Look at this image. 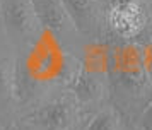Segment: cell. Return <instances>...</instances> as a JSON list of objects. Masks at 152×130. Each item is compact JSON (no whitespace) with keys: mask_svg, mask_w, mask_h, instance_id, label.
Here are the masks:
<instances>
[{"mask_svg":"<svg viewBox=\"0 0 152 130\" xmlns=\"http://www.w3.org/2000/svg\"><path fill=\"white\" fill-rule=\"evenodd\" d=\"M39 24L51 31H63L74 26L60 0H31Z\"/></svg>","mask_w":152,"mask_h":130,"instance_id":"obj_5","label":"cell"},{"mask_svg":"<svg viewBox=\"0 0 152 130\" xmlns=\"http://www.w3.org/2000/svg\"><path fill=\"white\" fill-rule=\"evenodd\" d=\"M151 2H152V0H151Z\"/></svg>","mask_w":152,"mask_h":130,"instance_id":"obj_13","label":"cell"},{"mask_svg":"<svg viewBox=\"0 0 152 130\" xmlns=\"http://www.w3.org/2000/svg\"><path fill=\"white\" fill-rule=\"evenodd\" d=\"M110 21L121 36H135L145 24V14L137 2H121L113 7Z\"/></svg>","mask_w":152,"mask_h":130,"instance_id":"obj_4","label":"cell"},{"mask_svg":"<svg viewBox=\"0 0 152 130\" xmlns=\"http://www.w3.org/2000/svg\"><path fill=\"white\" fill-rule=\"evenodd\" d=\"M0 14H4L5 27L12 36L33 38L39 21L31 0H0Z\"/></svg>","mask_w":152,"mask_h":130,"instance_id":"obj_2","label":"cell"},{"mask_svg":"<svg viewBox=\"0 0 152 130\" xmlns=\"http://www.w3.org/2000/svg\"><path fill=\"white\" fill-rule=\"evenodd\" d=\"M145 70H147L149 79L152 82V46L147 50V55H145Z\"/></svg>","mask_w":152,"mask_h":130,"instance_id":"obj_9","label":"cell"},{"mask_svg":"<svg viewBox=\"0 0 152 130\" xmlns=\"http://www.w3.org/2000/svg\"><path fill=\"white\" fill-rule=\"evenodd\" d=\"M65 12L75 29L91 34L99 29L101 24V2L99 0H60Z\"/></svg>","mask_w":152,"mask_h":130,"instance_id":"obj_3","label":"cell"},{"mask_svg":"<svg viewBox=\"0 0 152 130\" xmlns=\"http://www.w3.org/2000/svg\"><path fill=\"white\" fill-rule=\"evenodd\" d=\"M123 2H137V4H138L140 0H123Z\"/></svg>","mask_w":152,"mask_h":130,"instance_id":"obj_11","label":"cell"},{"mask_svg":"<svg viewBox=\"0 0 152 130\" xmlns=\"http://www.w3.org/2000/svg\"><path fill=\"white\" fill-rule=\"evenodd\" d=\"M33 125L41 130H84L80 127V116L69 99H56L43 108L36 109L31 116H28Z\"/></svg>","mask_w":152,"mask_h":130,"instance_id":"obj_1","label":"cell"},{"mask_svg":"<svg viewBox=\"0 0 152 130\" xmlns=\"http://www.w3.org/2000/svg\"><path fill=\"white\" fill-rule=\"evenodd\" d=\"M84 130H123L121 122L113 109H103L91 118Z\"/></svg>","mask_w":152,"mask_h":130,"instance_id":"obj_7","label":"cell"},{"mask_svg":"<svg viewBox=\"0 0 152 130\" xmlns=\"http://www.w3.org/2000/svg\"><path fill=\"white\" fill-rule=\"evenodd\" d=\"M99 2H101V4H108V0H99Z\"/></svg>","mask_w":152,"mask_h":130,"instance_id":"obj_12","label":"cell"},{"mask_svg":"<svg viewBox=\"0 0 152 130\" xmlns=\"http://www.w3.org/2000/svg\"><path fill=\"white\" fill-rule=\"evenodd\" d=\"M5 130H26V129H22V127H15V125H12V127H9V129Z\"/></svg>","mask_w":152,"mask_h":130,"instance_id":"obj_10","label":"cell"},{"mask_svg":"<svg viewBox=\"0 0 152 130\" xmlns=\"http://www.w3.org/2000/svg\"><path fill=\"white\" fill-rule=\"evenodd\" d=\"M140 127H142V130H152V103L145 108L142 120H140Z\"/></svg>","mask_w":152,"mask_h":130,"instance_id":"obj_8","label":"cell"},{"mask_svg":"<svg viewBox=\"0 0 152 130\" xmlns=\"http://www.w3.org/2000/svg\"><path fill=\"white\" fill-rule=\"evenodd\" d=\"M74 93L80 103H94L103 96V86L99 79H96L94 75L82 74L75 81Z\"/></svg>","mask_w":152,"mask_h":130,"instance_id":"obj_6","label":"cell"}]
</instances>
